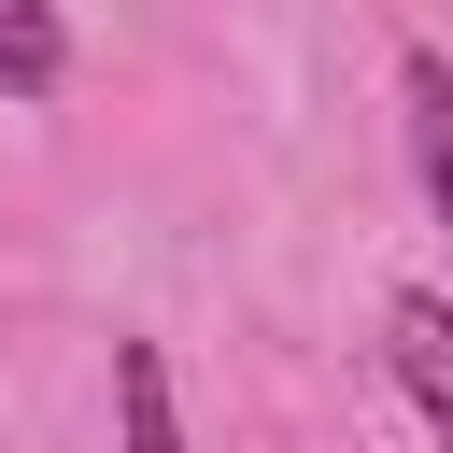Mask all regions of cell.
<instances>
[{"label":"cell","instance_id":"cell-3","mask_svg":"<svg viewBox=\"0 0 453 453\" xmlns=\"http://www.w3.org/2000/svg\"><path fill=\"white\" fill-rule=\"evenodd\" d=\"M113 453H198V439H184V396H170V354H156V340H113Z\"/></svg>","mask_w":453,"mask_h":453},{"label":"cell","instance_id":"cell-4","mask_svg":"<svg viewBox=\"0 0 453 453\" xmlns=\"http://www.w3.org/2000/svg\"><path fill=\"white\" fill-rule=\"evenodd\" d=\"M71 85V14L57 0H0V99H57Z\"/></svg>","mask_w":453,"mask_h":453},{"label":"cell","instance_id":"cell-1","mask_svg":"<svg viewBox=\"0 0 453 453\" xmlns=\"http://www.w3.org/2000/svg\"><path fill=\"white\" fill-rule=\"evenodd\" d=\"M382 354H396L411 411H425L439 453H453V297H439V283H396V297H382Z\"/></svg>","mask_w":453,"mask_h":453},{"label":"cell","instance_id":"cell-2","mask_svg":"<svg viewBox=\"0 0 453 453\" xmlns=\"http://www.w3.org/2000/svg\"><path fill=\"white\" fill-rule=\"evenodd\" d=\"M396 127H411L425 212L453 226V57H439V42H396Z\"/></svg>","mask_w":453,"mask_h":453}]
</instances>
